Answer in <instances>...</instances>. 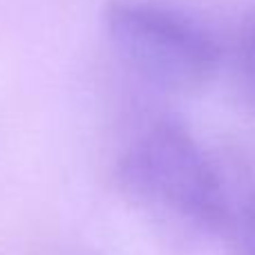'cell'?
Returning a JSON list of instances; mask_svg holds the SVG:
<instances>
[{"label": "cell", "mask_w": 255, "mask_h": 255, "mask_svg": "<svg viewBox=\"0 0 255 255\" xmlns=\"http://www.w3.org/2000/svg\"><path fill=\"white\" fill-rule=\"evenodd\" d=\"M233 70L242 94L255 106V4L244 16L233 43Z\"/></svg>", "instance_id": "obj_4"}, {"label": "cell", "mask_w": 255, "mask_h": 255, "mask_svg": "<svg viewBox=\"0 0 255 255\" xmlns=\"http://www.w3.org/2000/svg\"><path fill=\"white\" fill-rule=\"evenodd\" d=\"M226 186L222 238L229 255H255V157L242 150L220 154Z\"/></svg>", "instance_id": "obj_3"}, {"label": "cell", "mask_w": 255, "mask_h": 255, "mask_svg": "<svg viewBox=\"0 0 255 255\" xmlns=\"http://www.w3.org/2000/svg\"><path fill=\"white\" fill-rule=\"evenodd\" d=\"M115 179L134 204L222 238L226 186L220 154L208 152L179 119L161 117L145 128L119 157Z\"/></svg>", "instance_id": "obj_1"}, {"label": "cell", "mask_w": 255, "mask_h": 255, "mask_svg": "<svg viewBox=\"0 0 255 255\" xmlns=\"http://www.w3.org/2000/svg\"><path fill=\"white\" fill-rule=\"evenodd\" d=\"M112 47L148 83L175 94L206 88L220 72L217 38L197 20L168 7L117 0L106 9Z\"/></svg>", "instance_id": "obj_2"}]
</instances>
